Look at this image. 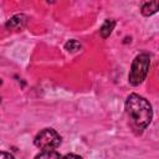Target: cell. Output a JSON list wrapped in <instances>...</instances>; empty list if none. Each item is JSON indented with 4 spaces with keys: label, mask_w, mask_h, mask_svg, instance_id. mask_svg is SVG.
Here are the masks:
<instances>
[{
    "label": "cell",
    "mask_w": 159,
    "mask_h": 159,
    "mask_svg": "<svg viewBox=\"0 0 159 159\" xmlns=\"http://www.w3.org/2000/svg\"><path fill=\"white\" fill-rule=\"evenodd\" d=\"M35 159H61V155L55 150H42L35 157Z\"/></svg>",
    "instance_id": "52a82bcc"
},
{
    "label": "cell",
    "mask_w": 159,
    "mask_h": 159,
    "mask_svg": "<svg viewBox=\"0 0 159 159\" xmlns=\"http://www.w3.org/2000/svg\"><path fill=\"white\" fill-rule=\"evenodd\" d=\"M114 21L113 20H106L104 21V24L102 25V27H101V30H99V32H101V36L103 37V39H107L109 35H111V32H112V30H113V27H114Z\"/></svg>",
    "instance_id": "8992f818"
},
{
    "label": "cell",
    "mask_w": 159,
    "mask_h": 159,
    "mask_svg": "<svg viewBox=\"0 0 159 159\" xmlns=\"http://www.w3.org/2000/svg\"><path fill=\"white\" fill-rule=\"evenodd\" d=\"M65 48L68 51V52H78L81 50V43L76 40H70L65 43Z\"/></svg>",
    "instance_id": "ba28073f"
},
{
    "label": "cell",
    "mask_w": 159,
    "mask_h": 159,
    "mask_svg": "<svg viewBox=\"0 0 159 159\" xmlns=\"http://www.w3.org/2000/svg\"><path fill=\"white\" fill-rule=\"evenodd\" d=\"M61 159H82V158L77 154H67L65 157H61Z\"/></svg>",
    "instance_id": "30bf717a"
},
{
    "label": "cell",
    "mask_w": 159,
    "mask_h": 159,
    "mask_svg": "<svg viewBox=\"0 0 159 159\" xmlns=\"http://www.w3.org/2000/svg\"><path fill=\"white\" fill-rule=\"evenodd\" d=\"M34 143L37 148H40L42 150H53L55 148H57L60 145L61 137L55 129L45 128L35 137Z\"/></svg>",
    "instance_id": "3957f363"
},
{
    "label": "cell",
    "mask_w": 159,
    "mask_h": 159,
    "mask_svg": "<svg viewBox=\"0 0 159 159\" xmlns=\"http://www.w3.org/2000/svg\"><path fill=\"white\" fill-rule=\"evenodd\" d=\"M0 159H14V157L7 152H0Z\"/></svg>",
    "instance_id": "9c48e42d"
},
{
    "label": "cell",
    "mask_w": 159,
    "mask_h": 159,
    "mask_svg": "<svg viewBox=\"0 0 159 159\" xmlns=\"http://www.w3.org/2000/svg\"><path fill=\"white\" fill-rule=\"evenodd\" d=\"M125 111L138 128H145L153 117L150 103L142 96L132 93L125 101Z\"/></svg>",
    "instance_id": "6da1fadb"
},
{
    "label": "cell",
    "mask_w": 159,
    "mask_h": 159,
    "mask_svg": "<svg viewBox=\"0 0 159 159\" xmlns=\"http://www.w3.org/2000/svg\"><path fill=\"white\" fill-rule=\"evenodd\" d=\"M149 66H150V57H149V55H147V53L138 55L133 60V63H132V67H130V71H129V75H128L129 83L132 86L140 84L145 80V77L148 75Z\"/></svg>",
    "instance_id": "7a4b0ae2"
},
{
    "label": "cell",
    "mask_w": 159,
    "mask_h": 159,
    "mask_svg": "<svg viewBox=\"0 0 159 159\" xmlns=\"http://www.w3.org/2000/svg\"><path fill=\"white\" fill-rule=\"evenodd\" d=\"M0 102H1V98H0Z\"/></svg>",
    "instance_id": "8fae6325"
},
{
    "label": "cell",
    "mask_w": 159,
    "mask_h": 159,
    "mask_svg": "<svg viewBox=\"0 0 159 159\" xmlns=\"http://www.w3.org/2000/svg\"><path fill=\"white\" fill-rule=\"evenodd\" d=\"M158 6H159V2L158 1L145 2L142 6V14L144 16H150V15H153V14H155L158 11Z\"/></svg>",
    "instance_id": "5b68a950"
},
{
    "label": "cell",
    "mask_w": 159,
    "mask_h": 159,
    "mask_svg": "<svg viewBox=\"0 0 159 159\" xmlns=\"http://www.w3.org/2000/svg\"><path fill=\"white\" fill-rule=\"evenodd\" d=\"M25 24H26L25 15H15L6 22V27L11 29V30H19V29H22Z\"/></svg>",
    "instance_id": "277c9868"
}]
</instances>
